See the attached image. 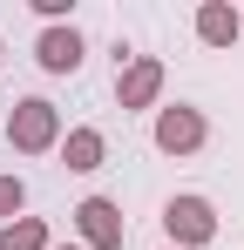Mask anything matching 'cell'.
<instances>
[{"label": "cell", "mask_w": 244, "mask_h": 250, "mask_svg": "<svg viewBox=\"0 0 244 250\" xmlns=\"http://www.w3.org/2000/svg\"><path fill=\"white\" fill-rule=\"evenodd\" d=\"M61 108L48 102V95H27V102H14V115H7V149L14 156H54L61 149Z\"/></svg>", "instance_id": "6da1fadb"}, {"label": "cell", "mask_w": 244, "mask_h": 250, "mask_svg": "<svg viewBox=\"0 0 244 250\" xmlns=\"http://www.w3.org/2000/svg\"><path fill=\"white\" fill-rule=\"evenodd\" d=\"M0 250H54V237H48L41 216H14V223L0 230Z\"/></svg>", "instance_id": "9c48e42d"}, {"label": "cell", "mask_w": 244, "mask_h": 250, "mask_svg": "<svg viewBox=\"0 0 244 250\" xmlns=\"http://www.w3.org/2000/svg\"><path fill=\"white\" fill-rule=\"evenodd\" d=\"M197 41H203V47L244 41V14L231 7V0H203V7H197Z\"/></svg>", "instance_id": "ba28073f"}, {"label": "cell", "mask_w": 244, "mask_h": 250, "mask_svg": "<svg viewBox=\"0 0 244 250\" xmlns=\"http://www.w3.org/2000/svg\"><path fill=\"white\" fill-rule=\"evenodd\" d=\"M68 216H75L81 250H122L129 244V216H122V203H109V196H81Z\"/></svg>", "instance_id": "277c9868"}, {"label": "cell", "mask_w": 244, "mask_h": 250, "mask_svg": "<svg viewBox=\"0 0 244 250\" xmlns=\"http://www.w3.org/2000/svg\"><path fill=\"white\" fill-rule=\"evenodd\" d=\"M54 156H61V169H75V176H95V169L109 163V135H102V128H68V135H61V149H54Z\"/></svg>", "instance_id": "52a82bcc"}, {"label": "cell", "mask_w": 244, "mask_h": 250, "mask_svg": "<svg viewBox=\"0 0 244 250\" xmlns=\"http://www.w3.org/2000/svg\"><path fill=\"white\" fill-rule=\"evenodd\" d=\"M203 142H210L203 108H190V102H170V108H156V149H163V156H197Z\"/></svg>", "instance_id": "5b68a950"}, {"label": "cell", "mask_w": 244, "mask_h": 250, "mask_svg": "<svg viewBox=\"0 0 244 250\" xmlns=\"http://www.w3.org/2000/svg\"><path fill=\"white\" fill-rule=\"evenodd\" d=\"M54 250H81V244H54Z\"/></svg>", "instance_id": "8fae6325"}, {"label": "cell", "mask_w": 244, "mask_h": 250, "mask_svg": "<svg viewBox=\"0 0 244 250\" xmlns=\"http://www.w3.org/2000/svg\"><path fill=\"white\" fill-rule=\"evenodd\" d=\"M81 54H88L81 27H41V41H34V61L48 68V75H75Z\"/></svg>", "instance_id": "8992f818"}, {"label": "cell", "mask_w": 244, "mask_h": 250, "mask_svg": "<svg viewBox=\"0 0 244 250\" xmlns=\"http://www.w3.org/2000/svg\"><path fill=\"white\" fill-rule=\"evenodd\" d=\"M21 209H27V183H21L14 169H0V230H7Z\"/></svg>", "instance_id": "30bf717a"}, {"label": "cell", "mask_w": 244, "mask_h": 250, "mask_svg": "<svg viewBox=\"0 0 244 250\" xmlns=\"http://www.w3.org/2000/svg\"><path fill=\"white\" fill-rule=\"evenodd\" d=\"M0 54H7V47H0Z\"/></svg>", "instance_id": "7c38bea8"}, {"label": "cell", "mask_w": 244, "mask_h": 250, "mask_svg": "<svg viewBox=\"0 0 244 250\" xmlns=\"http://www.w3.org/2000/svg\"><path fill=\"white\" fill-rule=\"evenodd\" d=\"M163 230H170V250H203L210 237H217V209H210V196H197V189L170 196V203H163Z\"/></svg>", "instance_id": "3957f363"}, {"label": "cell", "mask_w": 244, "mask_h": 250, "mask_svg": "<svg viewBox=\"0 0 244 250\" xmlns=\"http://www.w3.org/2000/svg\"><path fill=\"white\" fill-rule=\"evenodd\" d=\"M163 82H170V68H163L156 54H129V61L116 68V108L122 115L163 108Z\"/></svg>", "instance_id": "7a4b0ae2"}]
</instances>
